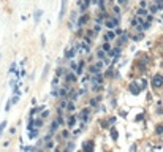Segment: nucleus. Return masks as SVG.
Masks as SVG:
<instances>
[{
    "instance_id": "18",
    "label": "nucleus",
    "mask_w": 163,
    "mask_h": 152,
    "mask_svg": "<svg viewBox=\"0 0 163 152\" xmlns=\"http://www.w3.org/2000/svg\"><path fill=\"white\" fill-rule=\"evenodd\" d=\"M89 3H90V0H84L82 3H81V10H82V11H84V10H86V8L89 6Z\"/></svg>"
},
{
    "instance_id": "4",
    "label": "nucleus",
    "mask_w": 163,
    "mask_h": 152,
    "mask_svg": "<svg viewBox=\"0 0 163 152\" xmlns=\"http://www.w3.org/2000/svg\"><path fill=\"white\" fill-rule=\"evenodd\" d=\"M82 152H94V143L92 141H86L82 146Z\"/></svg>"
},
{
    "instance_id": "3",
    "label": "nucleus",
    "mask_w": 163,
    "mask_h": 152,
    "mask_svg": "<svg viewBox=\"0 0 163 152\" xmlns=\"http://www.w3.org/2000/svg\"><path fill=\"white\" fill-rule=\"evenodd\" d=\"M90 81H92V86H101V82H103V76H101V75L90 76Z\"/></svg>"
},
{
    "instance_id": "2",
    "label": "nucleus",
    "mask_w": 163,
    "mask_h": 152,
    "mask_svg": "<svg viewBox=\"0 0 163 152\" xmlns=\"http://www.w3.org/2000/svg\"><path fill=\"white\" fill-rule=\"evenodd\" d=\"M105 25H106L108 29H114V27H117V25H119V21H117V18H109V19H106V22H105Z\"/></svg>"
},
{
    "instance_id": "17",
    "label": "nucleus",
    "mask_w": 163,
    "mask_h": 152,
    "mask_svg": "<svg viewBox=\"0 0 163 152\" xmlns=\"http://www.w3.org/2000/svg\"><path fill=\"white\" fill-rule=\"evenodd\" d=\"M111 138H113V139H117V138H119V133H117V130H116V128L111 130Z\"/></svg>"
},
{
    "instance_id": "28",
    "label": "nucleus",
    "mask_w": 163,
    "mask_h": 152,
    "mask_svg": "<svg viewBox=\"0 0 163 152\" xmlns=\"http://www.w3.org/2000/svg\"><path fill=\"white\" fill-rule=\"evenodd\" d=\"M67 109L73 111V109H75V105H73V103H67Z\"/></svg>"
},
{
    "instance_id": "23",
    "label": "nucleus",
    "mask_w": 163,
    "mask_h": 152,
    "mask_svg": "<svg viewBox=\"0 0 163 152\" xmlns=\"http://www.w3.org/2000/svg\"><path fill=\"white\" fill-rule=\"evenodd\" d=\"M138 16H147V10H144V8H141L139 11H138Z\"/></svg>"
},
{
    "instance_id": "9",
    "label": "nucleus",
    "mask_w": 163,
    "mask_h": 152,
    "mask_svg": "<svg viewBox=\"0 0 163 152\" xmlns=\"http://www.w3.org/2000/svg\"><path fill=\"white\" fill-rule=\"evenodd\" d=\"M98 71H100V68H98V67H97V65H92V67H90V68H89V73H90V75H98Z\"/></svg>"
},
{
    "instance_id": "1",
    "label": "nucleus",
    "mask_w": 163,
    "mask_h": 152,
    "mask_svg": "<svg viewBox=\"0 0 163 152\" xmlns=\"http://www.w3.org/2000/svg\"><path fill=\"white\" fill-rule=\"evenodd\" d=\"M163 86V76L162 75H155L154 78H152V87L154 89H158Z\"/></svg>"
},
{
    "instance_id": "27",
    "label": "nucleus",
    "mask_w": 163,
    "mask_h": 152,
    "mask_svg": "<svg viewBox=\"0 0 163 152\" xmlns=\"http://www.w3.org/2000/svg\"><path fill=\"white\" fill-rule=\"evenodd\" d=\"M98 101H100L98 98H94V100H90V106H97V105H98Z\"/></svg>"
},
{
    "instance_id": "12",
    "label": "nucleus",
    "mask_w": 163,
    "mask_h": 152,
    "mask_svg": "<svg viewBox=\"0 0 163 152\" xmlns=\"http://www.w3.org/2000/svg\"><path fill=\"white\" fill-rule=\"evenodd\" d=\"M67 124H68V127H73V125L76 124V117H75V116H70V117H68V122H67Z\"/></svg>"
},
{
    "instance_id": "35",
    "label": "nucleus",
    "mask_w": 163,
    "mask_h": 152,
    "mask_svg": "<svg viewBox=\"0 0 163 152\" xmlns=\"http://www.w3.org/2000/svg\"><path fill=\"white\" fill-rule=\"evenodd\" d=\"M146 84H147V82H146V81H144V79L141 81V89H144V87H146Z\"/></svg>"
},
{
    "instance_id": "6",
    "label": "nucleus",
    "mask_w": 163,
    "mask_h": 152,
    "mask_svg": "<svg viewBox=\"0 0 163 152\" xmlns=\"http://www.w3.org/2000/svg\"><path fill=\"white\" fill-rule=\"evenodd\" d=\"M89 113H90V111H89V108H86V109H82V111L79 113V116H78V117H79L81 120H84V122H86V120L89 119Z\"/></svg>"
},
{
    "instance_id": "29",
    "label": "nucleus",
    "mask_w": 163,
    "mask_h": 152,
    "mask_svg": "<svg viewBox=\"0 0 163 152\" xmlns=\"http://www.w3.org/2000/svg\"><path fill=\"white\" fill-rule=\"evenodd\" d=\"M51 94H52L54 97H57V95H59V87H54V89H52V92H51Z\"/></svg>"
},
{
    "instance_id": "8",
    "label": "nucleus",
    "mask_w": 163,
    "mask_h": 152,
    "mask_svg": "<svg viewBox=\"0 0 163 152\" xmlns=\"http://www.w3.org/2000/svg\"><path fill=\"white\" fill-rule=\"evenodd\" d=\"M89 21V16L87 14H84V16H81L79 18V21H78V25H84V24Z\"/></svg>"
},
{
    "instance_id": "25",
    "label": "nucleus",
    "mask_w": 163,
    "mask_h": 152,
    "mask_svg": "<svg viewBox=\"0 0 163 152\" xmlns=\"http://www.w3.org/2000/svg\"><path fill=\"white\" fill-rule=\"evenodd\" d=\"M155 132H157V135H162V133H163V125H157Z\"/></svg>"
},
{
    "instance_id": "36",
    "label": "nucleus",
    "mask_w": 163,
    "mask_h": 152,
    "mask_svg": "<svg viewBox=\"0 0 163 152\" xmlns=\"http://www.w3.org/2000/svg\"><path fill=\"white\" fill-rule=\"evenodd\" d=\"M62 136H63V138H67V136H68V130H65V132L62 133Z\"/></svg>"
},
{
    "instance_id": "13",
    "label": "nucleus",
    "mask_w": 163,
    "mask_h": 152,
    "mask_svg": "<svg viewBox=\"0 0 163 152\" xmlns=\"http://www.w3.org/2000/svg\"><path fill=\"white\" fill-rule=\"evenodd\" d=\"M114 37H116V33H114V32H108L106 37H105V40H106V41H109V40H114Z\"/></svg>"
},
{
    "instance_id": "26",
    "label": "nucleus",
    "mask_w": 163,
    "mask_h": 152,
    "mask_svg": "<svg viewBox=\"0 0 163 152\" xmlns=\"http://www.w3.org/2000/svg\"><path fill=\"white\" fill-rule=\"evenodd\" d=\"M38 135V132L37 130H32V132H29V138H35Z\"/></svg>"
},
{
    "instance_id": "16",
    "label": "nucleus",
    "mask_w": 163,
    "mask_h": 152,
    "mask_svg": "<svg viewBox=\"0 0 163 152\" xmlns=\"http://www.w3.org/2000/svg\"><path fill=\"white\" fill-rule=\"evenodd\" d=\"M67 81H68V82H73V81H76V76L73 75V73H68V75H67Z\"/></svg>"
},
{
    "instance_id": "7",
    "label": "nucleus",
    "mask_w": 163,
    "mask_h": 152,
    "mask_svg": "<svg viewBox=\"0 0 163 152\" xmlns=\"http://www.w3.org/2000/svg\"><path fill=\"white\" fill-rule=\"evenodd\" d=\"M57 128H59V122H57V120H52V124H51V130H49V135H52Z\"/></svg>"
},
{
    "instance_id": "11",
    "label": "nucleus",
    "mask_w": 163,
    "mask_h": 152,
    "mask_svg": "<svg viewBox=\"0 0 163 152\" xmlns=\"http://www.w3.org/2000/svg\"><path fill=\"white\" fill-rule=\"evenodd\" d=\"M149 27H150V22H141V25L138 27L139 30H147Z\"/></svg>"
},
{
    "instance_id": "19",
    "label": "nucleus",
    "mask_w": 163,
    "mask_h": 152,
    "mask_svg": "<svg viewBox=\"0 0 163 152\" xmlns=\"http://www.w3.org/2000/svg\"><path fill=\"white\" fill-rule=\"evenodd\" d=\"M40 127H43V119H37L35 120V128H40Z\"/></svg>"
},
{
    "instance_id": "31",
    "label": "nucleus",
    "mask_w": 163,
    "mask_h": 152,
    "mask_svg": "<svg viewBox=\"0 0 163 152\" xmlns=\"http://www.w3.org/2000/svg\"><path fill=\"white\" fill-rule=\"evenodd\" d=\"M143 38H144V35H136V37H135V38H133V40H136V41H139V40H143Z\"/></svg>"
},
{
    "instance_id": "24",
    "label": "nucleus",
    "mask_w": 163,
    "mask_h": 152,
    "mask_svg": "<svg viewBox=\"0 0 163 152\" xmlns=\"http://www.w3.org/2000/svg\"><path fill=\"white\" fill-rule=\"evenodd\" d=\"M48 70H49V65L46 63V65H44V70H43V76H41V78H46V75H48Z\"/></svg>"
},
{
    "instance_id": "33",
    "label": "nucleus",
    "mask_w": 163,
    "mask_h": 152,
    "mask_svg": "<svg viewBox=\"0 0 163 152\" xmlns=\"http://www.w3.org/2000/svg\"><path fill=\"white\" fill-rule=\"evenodd\" d=\"M14 70H16V63H13L11 67H10V73H13V71H14Z\"/></svg>"
},
{
    "instance_id": "39",
    "label": "nucleus",
    "mask_w": 163,
    "mask_h": 152,
    "mask_svg": "<svg viewBox=\"0 0 163 152\" xmlns=\"http://www.w3.org/2000/svg\"><path fill=\"white\" fill-rule=\"evenodd\" d=\"M162 65H163V63H162Z\"/></svg>"
},
{
    "instance_id": "20",
    "label": "nucleus",
    "mask_w": 163,
    "mask_h": 152,
    "mask_svg": "<svg viewBox=\"0 0 163 152\" xmlns=\"http://www.w3.org/2000/svg\"><path fill=\"white\" fill-rule=\"evenodd\" d=\"M119 51H120L119 48H114V49H113V51H109L108 54H109V56H116V54H117V56H119Z\"/></svg>"
},
{
    "instance_id": "30",
    "label": "nucleus",
    "mask_w": 163,
    "mask_h": 152,
    "mask_svg": "<svg viewBox=\"0 0 163 152\" xmlns=\"http://www.w3.org/2000/svg\"><path fill=\"white\" fill-rule=\"evenodd\" d=\"M103 49H105V51H108V52H109V51H111V46L108 44V43H105V44H103Z\"/></svg>"
},
{
    "instance_id": "34",
    "label": "nucleus",
    "mask_w": 163,
    "mask_h": 152,
    "mask_svg": "<svg viewBox=\"0 0 163 152\" xmlns=\"http://www.w3.org/2000/svg\"><path fill=\"white\" fill-rule=\"evenodd\" d=\"M98 57H100V59H103V57H105V52H103V51H98Z\"/></svg>"
},
{
    "instance_id": "21",
    "label": "nucleus",
    "mask_w": 163,
    "mask_h": 152,
    "mask_svg": "<svg viewBox=\"0 0 163 152\" xmlns=\"http://www.w3.org/2000/svg\"><path fill=\"white\" fill-rule=\"evenodd\" d=\"M73 149H75V144H73V143H68V146H67V149H65V152H71Z\"/></svg>"
},
{
    "instance_id": "38",
    "label": "nucleus",
    "mask_w": 163,
    "mask_h": 152,
    "mask_svg": "<svg viewBox=\"0 0 163 152\" xmlns=\"http://www.w3.org/2000/svg\"><path fill=\"white\" fill-rule=\"evenodd\" d=\"M54 152H60V151H59V149H56V151H54Z\"/></svg>"
},
{
    "instance_id": "5",
    "label": "nucleus",
    "mask_w": 163,
    "mask_h": 152,
    "mask_svg": "<svg viewBox=\"0 0 163 152\" xmlns=\"http://www.w3.org/2000/svg\"><path fill=\"white\" fill-rule=\"evenodd\" d=\"M130 92H132V94L133 95H138V94H139V92H141V89H139V86H138V84L136 82H132V84H130Z\"/></svg>"
},
{
    "instance_id": "10",
    "label": "nucleus",
    "mask_w": 163,
    "mask_h": 152,
    "mask_svg": "<svg viewBox=\"0 0 163 152\" xmlns=\"http://www.w3.org/2000/svg\"><path fill=\"white\" fill-rule=\"evenodd\" d=\"M41 14H43V11H40V10H37V11H35V14H33V18H35V24L40 22V19H41Z\"/></svg>"
},
{
    "instance_id": "15",
    "label": "nucleus",
    "mask_w": 163,
    "mask_h": 152,
    "mask_svg": "<svg viewBox=\"0 0 163 152\" xmlns=\"http://www.w3.org/2000/svg\"><path fill=\"white\" fill-rule=\"evenodd\" d=\"M67 94H68V89H67V87H60L59 95H60V97H67Z\"/></svg>"
},
{
    "instance_id": "22",
    "label": "nucleus",
    "mask_w": 163,
    "mask_h": 152,
    "mask_svg": "<svg viewBox=\"0 0 163 152\" xmlns=\"http://www.w3.org/2000/svg\"><path fill=\"white\" fill-rule=\"evenodd\" d=\"M5 127H6V120H3V122H2V124H0V136H2V133H3Z\"/></svg>"
},
{
    "instance_id": "14",
    "label": "nucleus",
    "mask_w": 163,
    "mask_h": 152,
    "mask_svg": "<svg viewBox=\"0 0 163 152\" xmlns=\"http://www.w3.org/2000/svg\"><path fill=\"white\" fill-rule=\"evenodd\" d=\"M75 52H76L75 49H68L67 52H65V57H67V59H71V57L75 56Z\"/></svg>"
},
{
    "instance_id": "32",
    "label": "nucleus",
    "mask_w": 163,
    "mask_h": 152,
    "mask_svg": "<svg viewBox=\"0 0 163 152\" xmlns=\"http://www.w3.org/2000/svg\"><path fill=\"white\" fill-rule=\"evenodd\" d=\"M18 100H19V95H14L11 98V103H18Z\"/></svg>"
},
{
    "instance_id": "37",
    "label": "nucleus",
    "mask_w": 163,
    "mask_h": 152,
    "mask_svg": "<svg viewBox=\"0 0 163 152\" xmlns=\"http://www.w3.org/2000/svg\"><path fill=\"white\" fill-rule=\"evenodd\" d=\"M136 22H138V19H136V18L132 19V25H136Z\"/></svg>"
}]
</instances>
